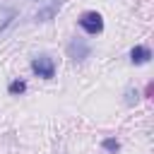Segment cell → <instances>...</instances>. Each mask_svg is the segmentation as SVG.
<instances>
[{"label":"cell","instance_id":"3957f363","mask_svg":"<svg viewBox=\"0 0 154 154\" xmlns=\"http://www.w3.org/2000/svg\"><path fill=\"white\" fill-rule=\"evenodd\" d=\"M89 53H91V46H89L84 38H72V41L67 43V58H72V60H77V63L87 60Z\"/></svg>","mask_w":154,"mask_h":154},{"label":"cell","instance_id":"ba28073f","mask_svg":"<svg viewBox=\"0 0 154 154\" xmlns=\"http://www.w3.org/2000/svg\"><path fill=\"white\" fill-rule=\"evenodd\" d=\"M101 147H103L108 154H118V149H120V142H118L116 137H103V140H101Z\"/></svg>","mask_w":154,"mask_h":154},{"label":"cell","instance_id":"8992f818","mask_svg":"<svg viewBox=\"0 0 154 154\" xmlns=\"http://www.w3.org/2000/svg\"><path fill=\"white\" fill-rule=\"evenodd\" d=\"M14 7H7V5H0V34L12 24V19H14Z\"/></svg>","mask_w":154,"mask_h":154},{"label":"cell","instance_id":"5b68a950","mask_svg":"<svg viewBox=\"0 0 154 154\" xmlns=\"http://www.w3.org/2000/svg\"><path fill=\"white\" fill-rule=\"evenodd\" d=\"M58 10H60V0H58V2H51V5H48V7H43V10H38L34 19H36V22H51V19L55 17V12H58Z\"/></svg>","mask_w":154,"mask_h":154},{"label":"cell","instance_id":"52a82bcc","mask_svg":"<svg viewBox=\"0 0 154 154\" xmlns=\"http://www.w3.org/2000/svg\"><path fill=\"white\" fill-rule=\"evenodd\" d=\"M7 91H10V96H19V94L26 91V82H24V79H12V82L7 84Z\"/></svg>","mask_w":154,"mask_h":154},{"label":"cell","instance_id":"7a4b0ae2","mask_svg":"<svg viewBox=\"0 0 154 154\" xmlns=\"http://www.w3.org/2000/svg\"><path fill=\"white\" fill-rule=\"evenodd\" d=\"M31 72L41 79H53L55 77V63L51 55L41 53V55H34L31 58Z\"/></svg>","mask_w":154,"mask_h":154},{"label":"cell","instance_id":"30bf717a","mask_svg":"<svg viewBox=\"0 0 154 154\" xmlns=\"http://www.w3.org/2000/svg\"><path fill=\"white\" fill-rule=\"evenodd\" d=\"M152 89H154V84H152V82H149V84H147V89H144V96H147V99H149V96H152Z\"/></svg>","mask_w":154,"mask_h":154},{"label":"cell","instance_id":"6da1fadb","mask_svg":"<svg viewBox=\"0 0 154 154\" xmlns=\"http://www.w3.org/2000/svg\"><path fill=\"white\" fill-rule=\"evenodd\" d=\"M77 24H79V29H82L84 34H89V36H99V34L103 31V17H101L96 10L82 12L79 19H77Z\"/></svg>","mask_w":154,"mask_h":154},{"label":"cell","instance_id":"277c9868","mask_svg":"<svg viewBox=\"0 0 154 154\" xmlns=\"http://www.w3.org/2000/svg\"><path fill=\"white\" fill-rule=\"evenodd\" d=\"M149 60H152V48H149V46L137 43V46L130 48V63H132V65H144V63H149Z\"/></svg>","mask_w":154,"mask_h":154},{"label":"cell","instance_id":"8fae6325","mask_svg":"<svg viewBox=\"0 0 154 154\" xmlns=\"http://www.w3.org/2000/svg\"><path fill=\"white\" fill-rule=\"evenodd\" d=\"M31 2H43V0H31Z\"/></svg>","mask_w":154,"mask_h":154},{"label":"cell","instance_id":"9c48e42d","mask_svg":"<svg viewBox=\"0 0 154 154\" xmlns=\"http://www.w3.org/2000/svg\"><path fill=\"white\" fill-rule=\"evenodd\" d=\"M137 101H140V94H137V89L128 87V89H125V106H135Z\"/></svg>","mask_w":154,"mask_h":154}]
</instances>
